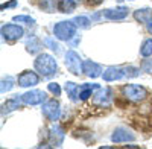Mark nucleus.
<instances>
[{"label": "nucleus", "mask_w": 152, "mask_h": 149, "mask_svg": "<svg viewBox=\"0 0 152 149\" xmlns=\"http://www.w3.org/2000/svg\"><path fill=\"white\" fill-rule=\"evenodd\" d=\"M11 6H15V0H12V2H9V3H6V5H2V9H5V8H11Z\"/></svg>", "instance_id": "nucleus-31"}, {"label": "nucleus", "mask_w": 152, "mask_h": 149, "mask_svg": "<svg viewBox=\"0 0 152 149\" xmlns=\"http://www.w3.org/2000/svg\"><path fill=\"white\" fill-rule=\"evenodd\" d=\"M44 101H46V93L41 90L26 91L21 96V102L26 105H38V104H43Z\"/></svg>", "instance_id": "nucleus-5"}, {"label": "nucleus", "mask_w": 152, "mask_h": 149, "mask_svg": "<svg viewBox=\"0 0 152 149\" xmlns=\"http://www.w3.org/2000/svg\"><path fill=\"white\" fill-rule=\"evenodd\" d=\"M140 53L143 55V56H152V38H148V40H145L143 41V44H142V49H140Z\"/></svg>", "instance_id": "nucleus-19"}, {"label": "nucleus", "mask_w": 152, "mask_h": 149, "mask_svg": "<svg viewBox=\"0 0 152 149\" xmlns=\"http://www.w3.org/2000/svg\"><path fill=\"white\" fill-rule=\"evenodd\" d=\"M134 18L140 23H148L151 18H152V11L148 9V8H143V9H138L134 12Z\"/></svg>", "instance_id": "nucleus-16"}, {"label": "nucleus", "mask_w": 152, "mask_h": 149, "mask_svg": "<svg viewBox=\"0 0 152 149\" xmlns=\"http://www.w3.org/2000/svg\"><path fill=\"white\" fill-rule=\"evenodd\" d=\"M2 37L8 41H15L23 37V29L18 24H5L2 28Z\"/></svg>", "instance_id": "nucleus-7"}, {"label": "nucleus", "mask_w": 152, "mask_h": 149, "mask_svg": "<svg viewBox=\"0 0 152 149\" xmlns=\"http://www.w3.org/2000/svg\"><path fill=\"white\" fill-rule=\"evenodd\" d=\"M122 93L131 102H142V101H145V99L148 97V91H146L145 87L134 85V84L125 85L123 88H122Z\"/></svg>", "instance_id": "nucleus-2"}, {"label": "nucleus", "mask_w": 152, "mask_h": 149, "mask_svg": "<svg viewBox=\"0 0 152 149\" xmlns=\"http://www.w3.org/2000/svg\"><path fill=\"white\" fill-rule=\"evenodd\" d=\"M125 76H129V78L138 76V69H135V67H128V69L125 70Z\"/></svg>", "instance_id": "nucleus-26"}, {"label": "nucleus", "mask_w": 152, "mask_h": 149, "mask_svg": "<svg viewBox=\"0 0 152 149\" xmlns=\"http://www.w3.org/2000/svg\"><path fill=\"white\" fill-rule=\"evenodd\" d=\"M20 101H21V99H18V97H12V99H9V101H6V102L3 104V108H5L6 111H12V110L18 108ZM5 110H3V111H5Z\"/></svg>", "instance_id": "nucleus-21"}, {"label": "nucleus", "mask_w": 152, "mask_h": 149, "mask_svg": "<svg viewBox=\"0 0 152 149\" xmlns=\"http://www.w3.org/2000/svg\"><path fill=\"white\" fill-rule=\"evenodd\" d=\"M82 72L90 78H99L102 74V67L94 61H84L82 63Z\"/></svg>", "instance_id": "nucleus-9"}, {"label": "nucleus", "mask_w": 152, "mask_h": 149, "mask_svg": "<svg viewBox=\"0 0 152 149\" xmlns=\"http://www.w3.org/2000/svg\"><path fill=\"white\" fill-rule=\"evenodd\" d=\"M73 23L76 24V26L88 28V24H90V18H87V17H76V18L73 20Z\"/></svg>", "instance_id": "nucleus-23"}, {"label": "nucleus", "mask_w": 152, "mask_h": 149, "mask_svg": "<svg viewBox=\"0 0 152 149\" xmlns=\"http://www.w3.org/2000/svg\"><path fill=\"white\" fill-rule=\"evenodd\" d=\"M49 91H50V93H53L55 96H59V94H61V88H59V85H58V84H55V82L49 84Z\"/></svg>", "instance_id": "nucleus-27"}, {"label": "nucleus", "mask_w": 152, "mask_h": 149, "mask_svg": "<svg viewBox=\"0 0 152 149\" xmlns=\"http://www.w3.org/2000/svg\"><path fill=\"white\" fill-rule=\"evenodd\" d=\"M43 114L49 119V120H58L59 117V104L55 99H50L43 104Z\"/></svg>", "instance_id": "nucleus-6"}, {"label": "nucleus", "mask_w": 152, "mask_h": 149, "mask_svg": "<svg viewBox=\"0 0 152 149\" xmlns=\"http://www.w3.org/2000/svg\"><path fill=\"white\" fill-rule=\"evenodd\" d=\"M62 140H64V131L59 126H53L50 129V143H52V146H61Z\"/></svg>", "instance_id": "nucleus-15"}, {"label": "nucleus", "mask_w": 152, "mask_h": 149, "mask_svg": "<svg viewBox=\"0 0 152 149\" xmlns=\"http://www.w3.org/2000/svg\"><path fill=\"white\" fill-rule=\"evenodd\" d=\"M75 8H76L75 0H59V3H58V9L61 12H73Z\"/></svg>", "instance_id": "nucleus-17"}, {"label": "nucleus", "mask_w": 152, "mask_h": 149, "mask_svg": "<svg viewBox=\"0 0 152 149\" xmlns=\"http://www.w3.org/2000/svg\"><path fill=\"white\" fill-rule=\"evenodd\" d=\"M104 15L108 18V20H123L128 17V9L120 6V8H116V9H107L104 12Z\"/></svg>", "instance_id": "nucleus-13"}, {"label": "nucleus", "mask_w": 152, "mask_h": 149, "mask_svg": "<svg viewBox=\"0 0 152 149\" xmlns=\"http://www.w3.org/2000/svg\"><path fill=\"white\" fill-rule=\"evenodd\" d=\"M135 137L134 134H131L128 129H123V128H117L116 131L113 132L111 135V140L114 143H125V142H132Z\"/></svg>", "instance_id": "nucleus-11"}, {"label": "nucleus", "mask_w": 152, "mask_h": 149, "mask_svg": "<svg viewBox=\"0 0 152 149\" xmlns=\"http://www.w3.org/2000/svg\"><path fill=\"white\" fill-rule=\"evenodd\" d=\"M44 43H46L47 46H50V49H53V50H56V52L59 50V46H58V44H55V43H53L52 40H50V38H47Z\"/></svg>", "instance_id": "nucleus-29"}, {"label": "nucleus", "mask_w": 152, "mask_h": 149, "mask_svg": "<svg viewBox=\"0 0 152 149\" xmlns=\"http://www.w3.org/2000/svg\"><path fill=\"white\" fill-rule=\"evenodd\" d=\"M40 82V78L35 72H23L18 76V85L20 87H32Z\"/></svg>", "instance_id": "nucleus-10"}, {"label": "nucleus", "mask_w": 152, "mask_h": 149, "mask_svg": "<svg viewBox=\"0 0 152 149\" xmlns=\"http://www.w3.org/2000/svg\"><path fill=\"white\" fill-rule=\"evenodd\" d=\"M37 72H40L43 76H50L56 72V61L53 56H50L47 53H40L37 56L35 63H34Z\"/></svg>", "instance_id": "nucleus-1"}, {"label": "nucleus", "mask_w": 152, "mask_h": 149, "mask_svg": "<svg viewBox=\"0 0 152 149\" xmlns=\"http://www.w3.org/2000/svg\"><path fill=\"white\" fill-rule=\"evenodd\" d=\"M14 21H23V23H26V24H34L35 20L32 17H28V15H15L14 17Z\"/></svg>", "instance_id": "nucleus-25"}, {"label": "nucleus", "mask_w": 152, "mask_h": 149, "mask_svg": "<svg viewBox=\"0 0 152 149\" xmlns=\"http://www.w3.org/2000/svg\"><path fill=\"white\" fill-rule=\"evenodd\" d=\"M78 87L79 85H76L75 82H67L66 84V91H67V94L70 96V99L72 101H76V96H78Z\"/></svg>", "instance_id": "nucleus-18"}, {"label": "nucleus", "mask_w": 152, "mask_h": 149, "mask_svg": "<svg viewBox=\"0 0 152 149\" xmlns=\"http://www.w3.org/2000/svg\"><path fill=\"white\" fill-rule=\"evenodd\" d=\"M104 2V0H88V5H100V3H102Z\"/></svg>", "instance_id": "nucleus-30"}, {"label": "nucleus", "mask_w": 152, "mask_h": 149, "mask_svg": "<svg viewBox=\"0 0 152 149\" xmlns=\"http://www.w3.org/2000/svg\"><path fill=\"white\" fill-rule=\"evenodd\" d=\"M146 24H148V31H149V32L152 34V18H151V20H149V21H148Z\"/></svg>", "instance_id": "nucleus-32"}, {"label": "nucleus", "mask_w": 152, "mask_h": 149, "mask_svg": "<svg viewBox=\"0 0 152 149\" xmlns=\"http://www.w3.org/2000/svg\"><path fill=\"white\" fill-rule=\"evenodd\" d=\"M66 66L73 74H79L82 72V61L81 56L75 50H69L66 55Z\"/></svg>", "instance_id": "nucleus-4"}, {"label": "nucleus", "mask_w": 152, "mask_h": 149, "mask_svg": "<svg viewBox=\"0 0 152 149\" xmlns=\"http://www.w3.org/2000/svg\"><path fill=\"white\" fill-rule=\"evenodd\" d=\"M40 6H41L43 11H46V12H53V11H55V0H41Z\"/></svg>", "instance_id": "nucleus-22"}, {"label": "nucleus", "mask_w": 152, "mask_h": 149, "mask_svg": "<svg viewBox=\"0 0 152 149\" xmlns=\"http://www.w3.org/2000/svg\"><path fill=\"white\" fill-rule=\"evenodd\" d=\"M93 102L96 105H100V107H108L110 102H111V96H113V91L110 88H99L96 94H93Z\"/></svg>", "instance_id": "nucleus-8"}, {"label": "nucleus", "mask_w": 152, "mask_h": 149, "mask_svg": "<svg viewBox=\"0 0 152 149\" xmlns=\"http://www.w3.org/2000/svg\"><path fill=\"white\" fill-rule=\"evenodd\" d=\"M40 46H41L40 40L32 38V40H29V41H28V44H26V49H28V52H29V53H37L38 50H40Z\"/></svg>", "instance_id": "nucleus-20"}, {"label": "nucleus", "mask_w": 152, "mask_h": 149, "mask_svg": "<svg viewBox=\"0 0 152 149\" xmlns=\"http://www.w3.org/2000/svg\"><path fill=\"white\" fill-rule=\"evenodd\" d=\"M76 32V26L73 24V21H59L55 24V28H53V34L58 40L61 41H67L70 40L72 37L75 35Z\"/></svg>", "instance_id": "nucleus-3"}, {"label": "nucleus", "mask_w": 152, "mask_h": 149, "mask_svg": "<svg viewBox=\"0 0 152 149\" xmlns=\"http://www.w3.org/2000/svg\"><path fill=\"white\" fill-rule=\"evenodd\" d=\"M102 76H104V81H107V82L119 81V79H122L125 76V72L122 69H119V67H110V69H107L104 72Z\"/></svg>", "instance_id": "nucleus-12"}, {"label": "nucleus", "mask_w": 152, "mask_h": 149, "mask_svg": "<svg viewBox=\"0 0 152 149\" xmlns=\"http://www.w3.org/2000/svg\"><path fill=\"white\" fill-rule=\"evenodd\" d=\"M142 70L152 73V59H145L142 63Z\"/></svg>", "instance_id": "nucleus-28"}, {"label": "nucleus", "mask_w": 152, "mask_h": 149, "mask_svg": "<svg viewBox=\"0 0 152 149\" xmlns=\"http://www.w3.org/2000/svg\"><path fill=\"white\" fill-rule=\"evenodd\" d=\"M12 87H14V84H12V78H6L2 81V93L5 91H9Z\"/></svg>", "instance_id": "nucleus-24"}, {"label": "nucleus", "mask_w": 152, "mask_h": 149, "mask_svg": "<svg viewBox=\"0 0 152 149\" xmlns=\"http://www.w3.org/2000/svg\"><path fill=\"white\" fill-rule=\"evenodd\" d=\"M100 87L97 84H85V85H79L78 87V96L79 99H82V101H85V99H88L90 96H93V91L94 90H99Z\"/></svg>", "instance_id": "nucleus-14"}]
</instances>
